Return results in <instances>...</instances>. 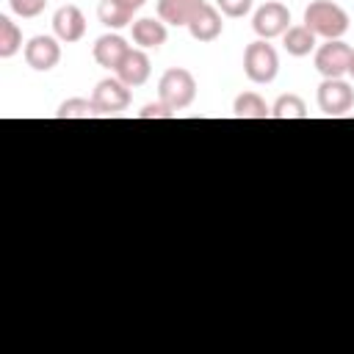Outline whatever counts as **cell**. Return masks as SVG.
<instances>
[{"label":"cell","mask_w":354,"mask_h":354,"mask_svg":"<svg viewBox=\"0 0 354 354\" xmlns=\"http://www.w3.org/2000/svg\"><path fill=\"white\" fill-rule=\"evenodd\" d=\"M304 25L318 36V39H340L348 30V14L343 6L332 0H313L304 8Z\"/></svg>","instance_id":"1"},{"label":"cell","mask_w":354,"mask_h":354,"mask_svg":"<svg viewBox=\"0 0 354 354\" xmlns=\"http://www.w3.org/2000/svg\"><path fill=\"white\" fill-rule=\"evenodd\" d=\"M158 97L171 111H183L196 97V77L188 69H183V66H171L158 80Z\"/></svg>","instance_id":"2"},{"label":"cell","mask_w":354,"mask_h":354,"mask_svg":"<svg viewBox=\"0 0 354 354\" xmlns=\"http://www.w3.org/2000/svg\"><path fill=\"white\" fill-rule=\"evenodd\" d=\"M277 72H279V55L266 39H257V41L246 44V50H243V75L252 83H271L277 77Z\"/></svg>","instance_id":"3"},{"label":"cell","mask_w":354,"mask_h":354,"mask_svg":"<svg viewBox=\"0 0 354 354\" xmlns=\"http://www.w3.org/2000/svg\"><path fill=\"white\" fill-rule=\"evenodd\" d=\"M351 55H354V50L343 39H329L315 50V69L324 77H343V75H348Z\"/></svg>","instance_id":"4"},{"label":"cell","mask_w":354,"mask_h":354,"mask_svg":"<svg viewBox=\"0 0 354 354\" xmlns=\"http://www.w3.org/2000/svg\"><path fill=\"white\" fill-rule=\"evenodd\" d=\"M252 28H254V33L260 36V39H274V36H282L288 28H290V11H288V6L285 3H279V0H268V3H263L257 11H254V17H252Z\"/></svg>","instance_id":"5"},{"label":"cell","mask_w":354,"mask_h":354,"mask_svg":"<svg viewBox=\"0 0 354 354\" xmlns=\"http://www.w3.org/2000/svg\"><path fill=\"white\" fill-rule=\"evenodd\" d=\"M58 41H61L58 36H47V33L33 36V39L25 44V50H22L25 64H28L33 72H50V69H55L58 61H61V44H58Z\"/></svg>","instance_id":"6"},{"label":"cell","mask_w":354,"mask_h":354,"mask_svg":"<svg viewBox=\"0 0 354 354\" xmlns=\"http://www.w3.org/2000/svg\"><path fill=\"white\" fill-rule=\"evenodd\" d=\"M354 105V88L343 77H324L318 86V108L326 116H343Z\"/></svg>","instance_id":"7"},{"label":"cell","mask_w":354,"mask_h":354,"mask_svg":"<svg viewBox=\"0 0 354 354\" xmlns=\"http://www.w3.org/2000/svg\"><path fill=\"white\" fill-rule=\"evenodd\" d=\"M91 100L102 116H116L130 105V86H124L119 77H105L94 86Z\"/></svg>","instance_id":"8"},{"label":"cell","mask_w":354,"mask_h":354,"mask_svg":"<svg viewBox=\"0 0 354 354\" xmlns=\"http://www.w3.org/2000/svg\"><path fill=\"white\" fill-rule=\"evenodd\" d=\"M53 33L61 41H66V44L80 41L86 36V17H83V11L75 3H64L61 8H55V14H53Z\"/></svg>","instance_id":"9"},{"label":"cell","mask_w":354,"mask_h":354,"mask_svg":"<svg viewBox=\"0 0 354 354\" xmlns=\"http://www.w3.org/2000/svg\"><path fill=\"white\" fill-rule=\"evenodd\" d=\"M149 72H152V64H149V55L141 47H130L127 55L122 58V64L116 66V77L130 88L144 86L149 80Z\"/></svg>","instance_id":"10"},{"label":"cell","mask_w":354,"mask_h":354,"mask_svg":"<svg viewBox=\"0 0 354 354\" xmlns=\"http://www.w3.org/2000/svg\"><path fill=\"white\" fill-rule=\"evenodd\" d=\"M185 28H188L191 39H196V41H216V39L221 36V30H224V22H221L218 8L205 3V6L191 17V22H188Z\"/></svg>","instance_id":"11"},{"label":"cell","mask_w":354,"mask_h":354,"mask_svg":"<svg viewBox=\"0 0 354 354\" xmlns=\"http://www.w3.org/2000/svg\"><path fill=\"white\" fill-rule=\"evenodd\" d=\"M127 50H130V44L124 41V36H119V33H102V36L94 41L91 55H94V61H97L100 66L116 72V66L122 64V58L127 55Z\"/></svg>","instance_id":"12"},{"label":"cell","mask_w":354,"mask_h":354,"mask_svg":"<svg viewBox=\"0 0 354 354\" xmlns=\"http://www.w3.org/2000/svg\"><path fill=\"white\" fill-rule=\"evenodd\" d=\"M166 39H169V30H166L163 19L141 17V19L133 22V41L141 50H158L160 44H166Z\"/></svg>","instance_id":"13"},{"label":"cell","mask_w":354,"mask_h":354,"mask_svg":"<svg viewBox=\"0 0 354 354\" xmlns=\"http://www.w3.org/2000/svg\"><path fill=\"white\" fill-rule=\"evenodd\" d=\"M205 0H158V19L166 25H188Z\"/></svg>","instance_id":"14"},{"label":"cell","mask_w":354,"mask_h":354,"mask_svg":"<svg viewBox=\"0 0 354 354\" xmlns=\"http://www.w3.org/2000/svg\"><path fill=\"white\" fill-rule=\"evenodd\" d=\"M315 33L307 28V25H290L285 33H282V44H285V53L293 55V58H304L315 50Z\"/></svg>","instance_id":"15"},{"label":"cell","mask_w":354,"mask_h":354,"mask_svg":"<svg viewBox=\"0 0 354 354\" xmlns=\"http://www.w3.org/2000/svg\"><path fill=\"white\" fill-rule=\"evenodd\" d=\"M232 113L238 119H268L271 116V108L266 105V100L257 91H243V94L235 97Z\"/></svg>","instance_id":"16"},{"label":"cell","mask_w":354,"mask_h":354,"mask_svg":"<svg viewBox=\"0 0 354 354\" xmlns=\"http://www.w3.org/2000/svg\"><path fill=\"white\" fill-rule=\"evenodd\" d=\"M133 14H136V11H130V8H127L124 3H119V0H100V6H97L100 22H102L105 28H111V30H119V28L130 25Z\"/></svg>","instance_id":"17"},{"label":"cell","mask_w":354,"mask_h":354,"mask_svg":"<svg viewBox=\"0 0 354 354\" xmlns=\"http://www.w3.org/2000/svg\"><path fill=\"white\" fill-rule=\"evenodd\" d=\"M19 50H22V30H19V25L8 14H0V58H11Z\"/></svg>","instance_id":"18"},{"label":"cell","mask_w":354,"mask_h":354,"mask_svg":"<svg viewBox=\"0 0 354 354\" xmlns=\"http://www.w3.org/2000/svg\"><path fill=\"white\" fill-rule=\"evenodd\" d=\"M274 119H307V102L299 94H279L271 105Z\"/></svg>","instance_id":"19"},{"label":"cell","mask_w":354,"mask_h":354,"mask_svg":"<svg viewBox=\"0 0 354 354\" xmlns=\"http://www.w3.org/2000/svg\"><path fill=\"white\" fill-rule=\"evenodd\" d=\"M58 119H94L100 116L94 100H83V97H72V100H64L55 111Z\"/></svg>","instance_id":"20"},{"label":"cell","mask_w":354,"mask_h":354,"mask_svg":"<svg viewBox=\"0 0 354 354\" xmlns=\"http://www.w3.org/2000/svg\"><path fill=\"white\" fill-rule=\"evenodd\" d=\"M8 8L22 19H33L47 8V0H8Z\"/></svg>","instance_id":"21"},{"label":"cell","mask_w":354,"mask_h":354,"mask_svg":"<svg viewBox=\"0 0 354 354\" xmlns=\"http://www.w3.org/2000/svg\"><path fill=\"white\" fill-rule=\"evenodd\" d=\"M252 3H254V0H216V8H218L224 17L238 19V17H246V14L252 11Z\"/></svg>","instance_id":"22"},{"label":"cell","mask_w":354,"mask_h":354,"mask_svg":"<svg viewBox=\"0 0 354 354\" xmlns=\"http://www.w3.org/2000/svg\"><path fill=\"white\" fill-rule=\"evenodd\" d=\"M177 111H171L169 105H163V102H149V105H144L141 111H138V119H171Z\"/></svg>","instance_id":"23"},{"label":"cell","mask_w":354,"mask_h":354,"mask_svg":"<svg viewBox=\"0 0 354 354\" xmlns=\"http://www.w3.org/2000/svg\"><path fill=\"white\" fill-rule=\"evenodd\" d=\"M119 3H124V6L130 8V11H138V8H141V6L147 3V0H119Z\"/></svg>","instance_id":"24"},{"label":"cell","mask_w":354,"mask_h":354,"mask_svg":"<svg viewBox=\"0 0 354 354\" xmlns=\"http://www.w3.org/2000/svg\"><path fill=\"white\" fill-rule=\"evenodd\" d=\"M348 75H351V80H354V55H351V64H348Z\"/></svg>","instance_id":"25"}]
</instances>
